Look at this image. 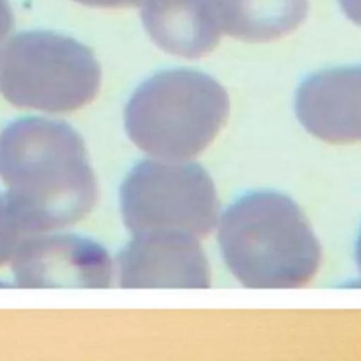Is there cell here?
I'll return each mask as SVG.
<instances>
[{
  "label": "cell",
  "mask_w": 361,
  "mask_h": 361,
  "mask_svg": "<svg viewBox=\"0 0 361 361\" xmlns=\"http://www.w3.org/2000/svg\"><path fill=\"white\" fill-rule=\"evenodd\" d=\"M14 254L17 279L24 285L75 282L103 286L110 282V258L102 247L89 240L44 235L18 244Z\"/></svg>",
  "instance_id": "cell-8"
},
{
  "label": "cell",
  "mask_w": 361,
  "mask_h": 361,
  "mask_svg": "<svg viewBox=\"0 0 361 361\" xmlns=\"http://www.w3.org/2000/svg\"><path fill=\"white\" fill-rule=\"evenodd\" d=\"M78 3L92 6V7H107V8H118V7H134L142 6L147 0H75Z\"/></svg>",
  "instance_id": "cell-13"
},
{
  "label": "cell",
  "mask_w": 361,
  "mask_h": 361,
  "mask_svg": "<svg viewBox=\"0 0 361 361\" xmlns=\"http://www.w3.org/2000/svg\"><path fill=\"white\" fill-rule=\"evenodd\" d=\"M228 111V94L212 76L171 69L133 93L124 118L130 138L151 158L190 161L213 142Z\"/></svg>",
  "instance_id": "cell-3"
},
{
  "label": "cell",
  "mask_w": 361,
  "mask_h": 361,
  "mask_svg": "<svg viewBox=\"0 0 361 361\" xmlns=\"http://www.w3.org/2000/svg\"><path fill=\"white\" fill-rule=\"evenodd\" d=\"M62 123L25 118L0 138V176L23 231L68 224L89 210L93 178L76 134Z\"/></svg>",
  "instance_id": "cell-1"
},
{
  "label": "cell",
  "mask_w": 361,
  "mask_h": 361,
  "mask_svg": "<svg viewBox=\"0 0 361 361\" xmlns=\"http://www.w3.org/2000/svg\"><path fill=\"white\" fill-rule=\"evenodd\" d=\"M21 231L23 228L14 217L7 199L0 197V262L16 252L18 233Z\"/></svg>",
  "instance_id": "cell-11"
},
{
  "label": "cell",
  "mask_w": 361,
  "mask_h": 361,
  "mask_svg": "<svg viewBox=\"0 0 361 361\" xmlns=\"http://www.w3.org/2000/svg\"><path fill=\"white\" fill-rule=\"evenodd\" d=\"M355 259H357L358 271H360V274H361V233H360V235H358L357 245H355Z\"/></svg>",
  "instance_id": "cell-15"
},
{
  "label": "cell",
  "mask_w": 361,
  "mask_h": 361,
  "mask_svg": "<svg viewBox=\"0 0 361 361\" xmlns=\"http://www.w3.org/2000/svg\"><path fill=\"white\" fill-rule=\"evenodd\" d=\"M295 110L307 133L330 144L361 141V66L320 71L302 82Z\"/></svg>",
  "instance_id": "cell-7"
},
{
  "label": "cell",
  "mask_w": 361,
  "mask_h": 361,
  "mask_svg": "<svg viewBox=\"0 0 361 361\" xmlns=\"http://www.w3.org/2000/svg\"><path fill=\"white\" fill-rule=\"evenodd\" d=\"M0 83L14 104L45 111H68L97 92L100 68L92 51L52 31H27L3 51Z\"/></svg>",
  "instance_id": "cell-4"
},
{
  "label": "cell",
  "mask_w": 361,
  "mask_h": 361,
  "mask_svg": "<svg viewBox=\"0 0 361 361\" xmlns=\"http://www.w3.org/2000/svg\"><path fill=\"white\" fill-rule=\"evenodd\" d=\"M13 13L7 0H0V65L4 51V41L13 28Z\"/></svg>",
  "instance_id": "cell-12"
},
{
  "label": "cell",
  "mask_w": 361,
  "mask_h": 361,
  "mask_svg": "<svg viewBox=\"0 0 361 361\" xmlns=\"http://www.w3.org/2000/svg\"><path fill=\"white\" fill-rule=\"evenodd\" d=\"M307 0H223L221 32L245 42L278 39L298 28Z\"/></svg>",
  "instance_id": "cell-10"
},
{
  "label": "cell",
  "mask_w": 361,
  "mask_h": 361,
  "mask_svg": "<svg viewBox=\"0 0 361 361\" xmlns=\"http://www.w3.org/2000/svg\"><path fill=\"white\" fill-rule=\"evenodd\" d=\"M345 16L361 25V0H338Z\"/></svg>",
  "instance_id": "cell-14"
},
{
  "label": "cell",
  "mask_w": 361,
  "mask_h": 361,
  "mask_svg": "<svg viewBox=\"0 0 361 361\" xmlns=\"http://www.w3.org/2000/svg\"><path fill=\"white\" fill-rule=\"evenodd\" d=\"M120 282L128 288H207L210 268L193 235L138 233L120 257Z\"/></svg>",
  "instance_id": "cell-6"
},
{
  "label": "cell",
  "mask_w": 361,
  "mask_h": 361,
  "mask_svg": "<svg viewBox=\"0 0 361 361\" xmlns=\"http://www.w3.org/2000/svg\"><path fill=\"white\" fill-rule=\"evenodd\" d=\"M121 212L134 234L176 231L202 238L219 223V197L200 165L151 158L124 180Z\"/></svg>",
  "instance_id": "cell-5"
},
{
  "label": "cell",
  "mask_w": 361,
  "mask_h": 361,
  "mask_svg": "<svg viewBox=\"0 0 361 361\" xmlns=\"http://www.w3.org/2000/svg\"><path fill=\"white\" fill-rule=\"evenodd\" d=\"M219 244L237 281L257 289L300 288L322 261L306 216L278 192H254L234 202L219 220Z\"/></svg>",
  "instance_id": "cell-2"
},
{
  "label": "cell",
  "mask_w": 361,
  "mask_h": 361,
  "mask_svg": "<svg viewBox=\"0 0 361 361\" xmlns=\"http://www.w3.org/2000/svg\"><path fill=\"white\" fill-rule=\"evenodd\" d=\"M223 0H147L142 23L151 39L165 52L182 58L209 54L223 35Z\"/></svg>",
  "instance_id": "cell-9"
}]
</instances>
